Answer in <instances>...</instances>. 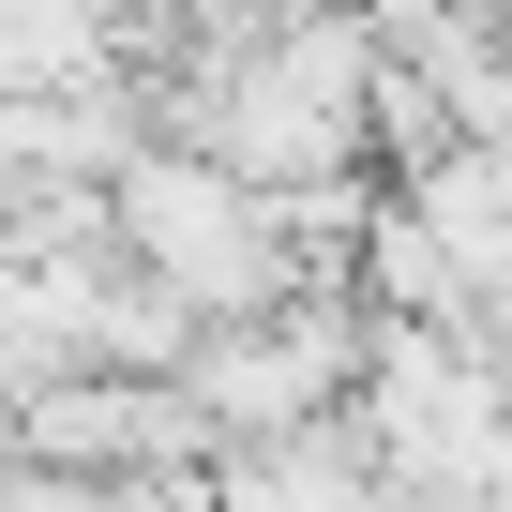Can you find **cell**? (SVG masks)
<instances>
[{"label":"cell","instance_id":"1","mask_svg":"<svg viewBox=\"0 0 512 512\" xmlns=\"http://www.w3.org/2000/svg\"><path fill=\"white\" fill-rule=\"evenodd\" d=\"M226 512H377V452H347V437H241L226 452Z\"/></svg>","mask_w":512,"mask_h":512}]
</instances>
